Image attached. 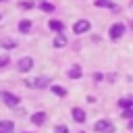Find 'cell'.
Instances as JSON below:
<instances>
[{"label": "cell", "instance_id": "cell-15", "mask_svg": "<svg viewBox=\"0 0 133 133\" xmlns=\"http://www.w3.org/2000/svg\"><path fill=\"white\" fill-rule=\"evenodd\" d=\"M69 77H71V79H79V77H81V66L75 64V66L69 71Z\"/></svg>", "mask_w": 133, "mask_h": 133}, {"label": "cell", "instance_id": "cell-7", "mask_svg": "<svg viewBox=\"0 0 133 133\" xmlns=\"http://www.w3.org/2000/svg\"><path fill=\"white\" fill-rule=\"evenodd\" d=\"M94 129H96V131H106V133H114V129H112L110 121H98V123L94 125Z\"/></svg>", "mask_w": 133, "mask_h": 133}, {"label": "cell", "instance_id": "cell-19", "mask_svg": "<svg viewBox=\"0 0 133 133\" xmlns=\"http://www.w3.org/2000/svg\"><path fill=\"white\" fill-rule=\"evenodd\" d=\"M19 6H21L23 10H31V8H33V2H29V0H23V2H19Z\"/></svg>", "mask_w": 133, "mask_h": 133}, {"label": "cell", "instance_id": "cell-14", "mask_svg": "<svg viewBox=\"0 0 133 133\" xmlns=\"http://www.w3.org/2000/svg\"><path fill=\"white\" fill-rule=\"evenodd\" d=\"M50 91H52V94H56L58 98H64V96H66V89H64V87H60V85H50Z\"/></svg>", "mask_w": 133, "mask_h": 133}, {"label": "cell", "instance_id": "cell-18", "mask_svg": "<svg viewBox=\"0 0 133 133\" xmlns=\"http://www.w3.org/2000/svg\"><path fill=\"white\" fill-rule=\"evenodd\" d=\"M39 8H42L44 12H52V10H54V4H50V2H42Z\"/></svg>", "mask_w": 133, "mask_h": 133}, {"label": "cell", "instance_id": "cell-22", "mask_svg": "<svg viewBox=\"0 0 133 133\" xmlns=\"http://www.w3.org/2000/svg\"><path fill=\"white\" fill-rule=\"evenodd\" d=\"M4 64H8V56H0V66H4Z\"/></svg>", "mask_w": 133, "mask_h": 133}, {"label": "cell", "instance_id": "cell-17", "mask_svg": "<svg viewBox=\"0 0 133 133\" xmlns=\"http://www.w3.org/2000/svg\"><path fill=\"white\" fill-rule=\"evenodd\" d=\"M0 46H2V48H6V50H12V48H17V42H12V39H2V42H0Z\"/></svg>", "mask_w": 133, "mask_h": 133}, {"label": "cell", "instance_id": "cell-21", "mask_svg": "<svg viewBox=\"0 0 133 133\" xmlns=\"http://www.w3.org/2000/svg\"><path fill=\"white\" fill-rule=\"evenodd\" d=\"M123 116H125V118H133V108H125Z\"/></svg>", "mask_w": 133, "mask_h": 133}, {"label": "cell", "instance_id": "cell-9", "mask_svg": "<svg viewBox=\"0 0 133 133\" xmlns=\"http://www.w3.org/2000/svg\"><path fill=\"white\" fill-rule=\"evenodd\" d=\"M12 129H15L12 121H0V133H12Z\"/></svg>", "mask_w": 133, "mask_h": 133}, {"label": "cell", "instance_id": "cell-10", "mask_svg": "<svg viewBox=\"0 0 133 133\" xmlns=\"http://www.w3.org/2000/svg\"><path fill=\"white\" fill-rule=\"evenodd\" d=\"M73 118H75L77 123H83V121H85V110H83V108H73Z\"/></svg>", "mask_w": 133, "mask_h": 133}, {"label": "cell", "instance_id": "cell-4", "mask_svg": "<svg viewBox=\"0 0 133 133\" xmlns=\"http://www.w3.org/2000/svg\"><path fill=\"white\" fill-rule=\"evenodd\" d=\"M123 33H125V25L123 23H114L110 27V39H118V37H123Z\"/></svg>", "mask_w": 133, "mask_h": 133}, {"label": "cell", "instance_id": "cell-1", "mask_svg": "<svg viewBox=\"0 0 133 133\" xmlns=\"http://www.w3.org/2000/svg\"><path fill=\"white\" fill-rule=\"evenodd\" d=\"M0 96H2V100H4V104H6L8 108H17L19 102H21L19 96H15V94H10V91H2Z\"/></svg>", "mask_w": 133, "mask_h": 133}, {"label": "cell", "instance_id": "cell-6", "mask_svg": "<svg viewBox=\"0 0 133 133\" xmlns=\"http://www.w3.org/2000/svg\"><path fill=\"white\" fill-rule=\"evenodd\" d=\"M94 4L98 6V8H108V10H121L118 8V4H114V2H110V0H94Z\"/></svg>", "mask_w": 133, "mask_h": 133}, {"label": "cell", "instance_id": "cell-3", "mask_svg": "<svg viewBox=\"0 0 133 133\" xmlns=\"http://www.w3.org/2000/svg\"><path fill=\"white\" fill-rule=\"evenodd\" d=\"M89 27H91V23H89L87 19H79V21L73 25V31H75V33H85V31H89Z\"/></svg>", "mask_w": 133, "mask_h": 133}, {"label": "cell", "instance_id": "cell-2", "mask_svg": "<svg viewBox=\"0 0 133 133\" xmlns=\"http://www.w3.org/2000/svg\"><path fill=\"white\" fill-rule=\"evenodd\" d=\"M17 69H19L21 73H27V71H31V69H33V58H31V56H23V58L17 62Z\"/></svg>", "mask_w": 133, "mask_h": 133}, {"label": "cell", "instance_id": "cell-5", "mask_svg": "<svg viewBox=\"0 0 133 133\" xmlns=\"http://www.w3.org/2000/svg\"><path fill=\"white\" fill-rule=\"evenodd\" d=\"M29 85H33L35 89H44V87H48V85H50V77H48V75H42V77L33 79Z\"/></svg>", "mask_w": 133, "mask_h": 133}, {"label": "cell", "instance_id": "cell-24", "mask_svg": "<svg viewBox=\"0 0 133 133\" xmlns=\"http://www.w3.org/2000/svg\"><path fill=\"white\" fill-rule=\"evenodd\" d=\"M79 133H85V131H79Z\"/></svg>", "mask_w": 133, "mask_h": 133}, {"label": "cell", "instance_id": "cell-16", "mask_svg": "<svg viewBox=\"0 0 133 133\" xmlns=\"http://www.w3.org/2000/svg\"><path fill=\"white\" fill-rule=\"evenodd\" d=\"M118 106H121V108H133V96H131V98L118 100Z\"/></svg>", "mask_w": 133, "mask_h": 133}, {"label": "cell", "instance_id": "cell-11", "mask_svg": "<svg viewBox=\"0 0 133 133\" xmlns=\"http://www.w3.org/2000/svg\"><path fill=\"white\" fill-rule=\"evenodd\" d=\"M44 121H46V112H35V114H31V123H33V125H44Z\"/></svg>", "mask_w": 133, "mask_h": 133}, {"label": "cell", "instance_id": "cell-13", "mask_svg": "<svg viewBox=\"0 0 133 133\" xmlns=\"http://www.w3.org/2000/svg\"><path fill=\"white\" fill-rule=\"evenodd\" d=\"M31 25H33V23L25 19V21H21V23H19V31H21V33H29V31H31Z\"/></svg>", "mask_w": 133, "mask_h": 133}, {"label": "cell", "instance_id": "cell-8", "mask_svg": "<svg viewBox=\"0 0 133 133\" xmlns=\"http://www.w3.org/2000/svg\"><path fill=\"white\" fill-rule=\"evenodd\" d=\"M66 42H69V39H66V35H64L62 31H58V35L54 37V42H52V44H54L56 48H64V46H66Z\"/></svg>", "mask_w": 133, "mask_h": 133}, {"label": "cell", "instance_id": "cell-20", "mask_svg": "<svg viewBox=\"0 0 133 133\" xmlns=\"http://www.w3.org/2000/svg\"><path fill=\"white\" fill-rule=\"evenodd\" d=\"M54 133H69V127L66 125H56L54 127Z\"/></svg>", "mask_w": 133, "mask_h": 133}, {"label": "cell", "instance_id": "cell-12", "mask_svg": "<svg viewBox=\"0 0 133 133\" xmlns=\"http://www.w3.org/2000/svg\"><path fill=\"white\" fill-rule=\"evenodd\" d=\"M48 27H50L52 31H62V27H64V25H62V21H58V19H52V21L48 23Z\"/></svg>", "mask_w": 133, "mask_h": 133}, {"label": "cell", "instance_id": "cell-23", "mask_svg": "<svg viewBox=\"0 0 133 133\" xmlns=\"http://www.w3.org/2000/svg\"><path fill=\"white\" fill-rule=\"evenodd\" d=\"M129 129H133V118H131V121H129Z\"/></svg>", "mask_w": 133, "mask_h": 133}]
</instances>
